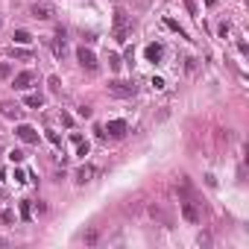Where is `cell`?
<instances>
[{"label": "cell", "mask_w": 249, "mask_h": 249, "mask_svg": "<svg viewBox=\"0 0 249 249\" xmlns=\"http://www.w3.org/2000/svg\"><path fill=\"white\" fill-rule=\"evenodd\" d=\"M138 91V85L135 82H126V79H111L108 82V94L111 97H132Z\"/></svg>", "instance_id": "obj_1"}, {"label": "cell", "mask_w": 249, "mask_h": 249, "mask_svg": "<svg viewBox=\"0 0 249 249\" xmlns=\"http://www.w3.org/2000/svg\"><path fill=\"white\" fill-rule=\"evenodd\" d=\"M36 82H38V73H36V71H21V73L12 76V88H15V91H30Z\"/></svg>", "instance_id": "obj_2"}, {"label": "cell", "mask_w": 249, "mask_h": 249, "mask_svg": "<svg viewBox=\"0 0 249 249\" xmlns=\"http://www.w3.org/2000/svg\"><path fill=\"white\" fill-rule=\"evenodd\" d=\"M30 15H33L36 21H50V18L56 15V9H53V3H47V0H38V3L30 6Z\"/></svg>", "instance_id": "obj_3"}, {"label": "cell", "mask_w": 249, "mask_h": 249, "mask_svg": "<svg viewBox=\"0 0 249 249\" xmlns=\"http://www.w3.org/2000/svg\"><path fill=\"white\" fill-rule=\"evenodd\" d=\"M76 59H79V65H82L85 71H91V73H94V71L100 68V62H97V56H94V53H91L88 47H79V50H76Z\"/></svg>", "instance_id": "obj_4"}, {"label": "cell", "mask_w": 249, "mask_h": 249, "mask_svg": "<svg viewBox=\"0 0 249 249\" xmlns=\"http://www.w3.org/2000/svg\"><path fill=\"white\" fill-rule=\"evenodd\" d=\"M0 114H3L6 120H21L24 108H21L18 103H12V100H3V103H0Z\"/></svg>", "instance_id": "obj_5"}, {"label": "cell", "mask_w": 249, "mask_h": 249, "mask_svg": "<svg viewBox=\"0 0 249 249\" xmlns=\"http://www.w3.org/2000/svg\"><path fill=\"white\" fill-rule=\"evenodd\" d=\"M15 135H18L24 144H38V132H36V126H30V123H21V126L15 129Z\"/></svg>", "instance_id": "obj_6"}, {"label": "cell", "mask_w": 249, "mask_h": 249, "mask_svg": "<svg viewBox=\"0 0 249 249\" xmlns=\"http://www.w3.org/2000/svg\"><path fill=\"white\" fill-rule=\"evenodd\" d=\"M103 132H108L111 138H123V135H126V123H123V120H108L103 126Z\"/></svg>", "instance_id": "obj_7"}, {"label": "cell", "mask_w": 249, "mask_h": 249, "mask_svg": "<svg viewBox=\"0 0 249 249\" xmlns=\"http://www.w3.org/2000/svg\"><path fill=\"white\" fill-rule=\"evenodd\" d=\"M94 176H97V167H94V164H82V167L76 170V185H88Z\"/></svg>", "instance_id": "obj_8"}, {"label": "cell", "mask_w": 249, "mask_h": 249, "mask_svg": "<svg viewBox=\"0 0 249 249\" xmlns=\"http://www.w3.org/2000/svg\"><path fill=\"white\" fill-rule=\"evenodd\" d=\"M71 144L76 147V156H79V159H85V156H88V150H91V144H88L79 132H73V135H71Z\"/></svg>", "instance_id": "obj_9"}, {"label": "cell", "mask_w": 249, "mask_h": 249, "mask_svg": "<svg viewBox=\"0 0 249 249\" xmlns=\"http://www.w3.org/2000/svg\"><path fill=\"white\" fill-rule=\"evenodd\" d=\"M144 53H147V59H150V62L156 65V62H161V53H164V47H161V44H150V47H147Z\"/></svg>", "instance_id": "obj_10"}, {"label": "cell", "mask_w": 249, "mask_h": 249, "mask_svg": "<svg viewBox=\"0 0 249 249\" xmlns=\"http://www.w3.org/2000/svg\"><path fill=\"white\" fill-rule=\"evenodd\" d=\"M24 106H30V108H41V106H44V97H41L38 91H36V94H27V97H24Z\"/></svg>", "instance_id": "obj_11"}, {"label": "cell", "mask_w": 249, "mask_h": 249, "mask_svg": "<svg viewBox=\"0 0 249 249\" xmlns=\"http://www.w3.org/2000/svg\"><path fill=\"white\" fill-rule=\"evenodd\" d=\"M182 214H185V220H188V223H199V211H196L191 202H185V205H182Z\"/></svg>", "instance_id": "obj_12"}, {"label": "cell", "mask_w": 249, "mask_h": 249, "mask_svg": "<svg viewBox=\"0 0 249 249\" xmlns=\"http://www.w3.org/2000/svg\"><path fill=\"white\" fill-rule=\"evenodd\" d=\"M9 56H12V59H24V62H30V59H33V53H30V50H21V47H15V44L9 47Z\"/></svg>", "instance_id": "obj_13"}, {"label": "cell", "mask_w": 249, "mask_h": 249, "mask_svg": "<svg viewBox=\"0 0 249 249\" xmlns=\"http://www.w3.org/2000/svg\"><path fill=\"white\" fill-rule=\"evenodd\" d=\"M12 38H15V44H30V41H33V36H30L27 30H15Z\"/></svg>", "instance_id": "obj_14"}, {"label": "cell", "mask_w": 249, "mask_h": 249, "mask_svg": "<svg viewBox=\"0 0 249 249\" xmlns=\"http://www.w3.org/2000/svg\"><path fill=\"white\" fill-rule=\"evenodd\" d=\"M97 240H100V231H97V229H91V231L82 234V243H88V246H94Z\"/></svg>", "instance_id": "obj_15"}, {"label": "cell", "mask_w": 249, "mask_h": 249, "mask_svg": "<svg viewBox=\"0 0 249 249\" xmlns=\"http://www.w3.org/2000/svg\"><path fill=\"white\" fill-rule=\"evenodd\" d=\"M24 159H27L24 150H12V153H9V161H12V164H24Z\"/></svg>", "instance_id": "obj_16"}, {"label": "cell", "mask_w": 249, "mask_h": 249, "mask_svg": "<svg viewBox=\"0 0 249 249\" xmlns=\"http://www.w3.org/2000/svg\"><path fill=\"white\" fill-rule=\"evenodd\" d=\"M120 65H123L120 56H117V53H108V68H111V71H120Z\"/></svg>", "instance_id": "obj_17"}, {"label": "cell", "mask_w": 249, "mask_h": 249, "mask_svg": "<svg viewBox=\"0 0 249 249\" xmlns=\"http://www.w3.org/2000/svg\"><path fill=\"white\" fill-rule=\"evenodd\" d=\"M0 220H3V223H12V220H15V211H12V208H3V211H0Z\"/></svg>", "instance_id": "obj_18"}, {"label": "cell", "mask_w": 249, "mask_h": 249, "mask_svg": "<svg viewBox=\"0 0 249 249\" xmlns=\"http://www.w3.org/2000/svg\"><path fill=\"white\" fill-rule=\"evenodd\" d=\"M0 76H3V79H9V76H12V65H6V62L0 65Z\"/></svg>", "instance_id": "obj_19"}, {"label": "cell", "mask_w": 249, "mask_h": 249, "mask_svg": "<svg viewBox=\"0 0 249 249\" xmlns=\"http://www.w3.org/2000/svg\"><path fill=\"white\" fill-rule=\"evenodd\" d=\"M153 217H159V220H161V223H164V226H167V223H170V220H167V214H164V211H161V208H153Z\"/></svg>", "instance_id": "obj_20"}, {"label": "cell", "mask_w": 249, "mask_h": 249, "mask_svg": "<svg viewBox=\"0 0 249 249\" xmlns=\"http://www.w3.org/2000/svg\"><path fill=\"white\" fill-rule=\"evenodd\" d=\"M50 91H62V82H59V76H50Z\"/></svg>", "instance_id": "obj_21"}, {"label": "cell", "mask_w": 249, "mask_h": 249, "mask_svg": "<svg viewBox=\"0 0 249 249\" xmlns=\"http://www.w3.org/2000/svg\"><path fill=\"white\" fill-rule=\"evenodd\" d=\"M15 182H27V173L21 167H15Z\"/></svg>", "instance_id": "obj_22"}, {"label": "cell", "mask_w": 249, "mask_h": 249, "mask_svg": "<svg viewBox=\"0 0 249 249\" xmlns=\"http://www.w3.org/2000/svg\"><path fill=\"white\" fill-rule=\"evenodd\" d=\"M21 217L30 220V202H21Z\"/></svg>", "instance_id": "obj_23"}, {"label": "cell", "mask_w": 249, "mask_h": 249, "mask_svg": "<svg viewBox=\"0 0 249 249\" xmlns=\"http://www.w3.org/2000/svg\"><path fill=\"white\" fill-rule=\"evenodd\" d=\"M79 117H91V106H79Z\"/></svg>", "instance_id": "obj_24"}, {"label": "cell", "mask_w": 249, "mask_h": 249, "mask_svg": "<svg viewBox=\"0 0 249 249\" xmlns=\"http://www.w3.org/2000/svg\"><path fill=\"white\" fill-rule=\"evenodd\" d=\"M47 138H50V141H53L56 147H62V141H59V135H56V132H50V129H47Z\"/></svg>", "instance_id": "obj_25"}]
</instances>
